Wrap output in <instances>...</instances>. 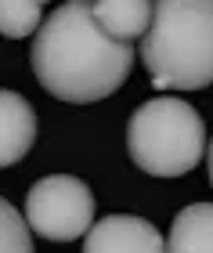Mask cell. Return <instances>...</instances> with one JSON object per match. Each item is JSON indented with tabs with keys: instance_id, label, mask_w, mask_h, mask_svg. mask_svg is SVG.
Returning <instances> with one entry per match:
<instances>
[{
	"instance_id": "6",
	"label": "cell",
	"mask_w": 213,
	"mask_h": 253,
	"mask_svg": "<svg viewBox=\"0 0 213 253\" xmlns=\"http://www.w3.org/2000/svg\"><path fill=\"white\" fill-rule=\"evenodd\" d=\"M36 141V112L18 90H0V170L15 167Z\"/></svg>"
},
{
	"instance_id": "4",
	"label": "cell",
	"mask_w": 213,
	"mask_h": 253,
	"mask_svg": "<svg viewBox=\"0 0 213 253\" xmlns=\"http://www.w3.org/2000/svg\"><path fill=\"white\" fill-rule=\"evenodd\" d=\"M26 224L29 232L51 243H72L91 232L94 224V192L87 181L72 174H51L40 177L26 195Z\"/></svg>"
},
{
	"instance_id": "8",
	"label": "cell",
	"mask_w": 213,
	"mask_h": 253,
	"mask_svg": "<svg viewBox=\"0 0 213 253\" xmlns=\"http://www.w3.org/2000/svg\"><path fill=\"white\" fill-rule=\"evenodd\" d=\"M166 253H213V203H192L174 217Z\"/></svg>"
},
{
	"instance_id": "3",
	"label": "cell",
	"mask_w": 213,
	"mask_h": 253,
	"mask_svg": "<svg viewBox=\"0 0 213 253\" xmlns=\"http://www.w3.org/2000/svg\"><path fill=\"white\" fill-rule=\"evenodd\" d=\"M206 148L203 116L181 98H152L127 123V152L152 177H184Z\"/></svg>"
},
{
	"instance_id": "7",
	"label": "cell",
	"mask_w": 213,
	"mask_h": 253,
	"mask_svg": "<svg viewBox=\"0 0 213 253\" xmlns=\"http://www.w3.org/2000/svg\"><path fill=\"white\" fill-rule=\"evenodd\" d=\"M94 22L123 43L144 37L152 22V0H91Z\"/></svg>"
},
{
	"instance_id": "1",
	"label": "cell",
	"mask_w": 213,
	"mask_h": 253,
	"mask_svg": "<svg viewBox=\"0 0 213 253\" xmlns=\"http://www.w3.org/2000/svg\"><path fill=\"white\" fill-rule=\"evenodd\" d=\"M29 58L47 94L69 105H91L127 84L134 47L98 26L91 0H65L47 22H40Z\"/></svg>"
},
{
	"instance_id": "11",
	"label": "cell",
	"mask_w": 213,
	"mask_h": 253,
	"mask_svg": "<svg viewBox=\"0 0 213 253\" xmlns=\"http://www.w3.org/2000/svg\"><path fill=\"white\" fill-rule=\"evenodd\" d=\"M206 163H210V185H213V141H210V152H206Z\"/></svg>"
},
{
	"instance_id": "2",
	"label": "cell",
	"mask_w": 213,
	"mask_h": 253,
	"mask_svg": "<svg viewBox=\"0 0 213 253\" xmlns=\"http://www.w3.org/2000/svg\"><path fill=\"white\" fill-rule=\"evenodd\" d=\"M141 62L159 90H203L213 84V0H152Z\"/></svg>"
},
{
	"instance_id": "9",
	"label": "cell",
	"mask_w": 213,
	"mask_h": 253,
	"mask_svg": "<svg viewBox=\"0 0 213 253\" xmlns=\"http://www.w3.org/2000/svg\"><path fill=\"white\" fill-rule=\"evenodd\" d=\"M43 0H0V37L7 40H26L29 33L40 29Z\"/></svg>"
},
{
	"instance_id": "10",
	"label": "cell",
	"mask_w": 213,
	"mask_h": 253,
	"mask_svg": "<svg viewBox=\"0 0 213 253\" xmlns=\"http://www.w3.org/2000/svg\"><path fill=\"white\" fill-rule=\"evenodd\" d=\"M0 253H33L29 224L4 195H0Z\"/></svg>"
},
{
	"instance_id": "5",
	"label": "cell",
	"mask_w": 213,
	"mask_h": 253,
	"mask_svg": "<svg viewBox=\"0 0 213 253\" xmlns=\"http://www.w3.org/2000/svg\"><path fill=\"white\" fill-rule=\"evenodd\" d=\"M83 253H166V239L144 217L112 213L91 224Z\"/></svg>"
}]
</instances>
